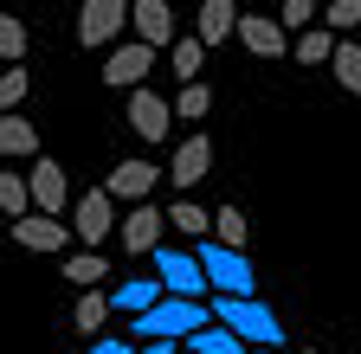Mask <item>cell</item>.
<instances>
[{
    "mask_svg": "<svg viewBox=\"0 0 361 354\" xmlns=\"http://www.w3.org/2000/svg\"><path fill=\"white\" fill-rule=\"evenodd\" d=\"M168 122H174L168 97H155L149 84H142V91H129V129H135L142 142H168Z\"/></svg>",
    "mask_w": 361,
    "mask_h": 354,
    "instance_id": "10",
    "label": "cell"
},
{
    "mask_svg": "<svg viewBox=\"0 0 361 354\" xmlns=\"http://www.w3.org/2000/svg\"><path fill=\"white\" fill-rule=\"evenodd\" d=\"M123 26H135V0H84L78 7V46H110Z\"/></svg>",
    "mask_w": 361,
    "mask_h": 354,
    "instance_id": "6",
    "label": "cell"
},
{
    "mask_svg": "<svg viewBox=\"0 0 361 354\" xmlns=\"http://www.w3.org/2000/svg\"><path fill=\"white\" fill-rule=\"evenodd\" d=\"M239 46H245L252 58H284V52H297V39H290L284 20H271V7H245V20H239Z\"/></svg>",
    "mask_w": 361,
    "mask_h": 354,
    "instance_id": "7",
    "label": "cell"
},
{
    "mask_svg": "<svg viewBox=\"0 0 361 354\" xmlns=\"http://www.w3.org/2000/svg\"><path fill=\"white\" fill-rule=\"evenodd\" d=\"M239 7H278V0H239Z\"/></svg>",
    "mask_w": 361,
    "mask_h": 354,
    "instance_id": "35",
    "label": "cell"
},
{
    "mask_svg": "<svg viewBox=\"0 0 361 354\" xmlns=\"http://www.w3.org/2000/svg\"><path fill=\"white\" fill-rule=\"evenodd\" d=\"M213 322H226L245 348H278V341H284L278 316H271L258 296H213Z\"/></svg>",
    "mask_w": 361,
    "mask_h": 354,
    "instance_id": "2",
    "label": "cell"
},
{
    "mask_svg": "<svg viewBox=\"0 0 361 354\" xmlns=\"http://www.w3.org/2000/svg\"><path fill=\"white\" fill-rule=\"evenodd\" d=\"M168 65H174L180 77L194 84V77H200V65H207V39H180V46L168 52Z\"/></svg>",
    "mask_w": 361,
    "mask_h": 354,
    "instance_id": "27",
    "label": "cell"
},
{
    "mask_svg": "<svg viewBox=\"0 0 361 354\" xmlns=\"http://www.w3.org/2000/svg\"><path fill=\"white\" fill-rule=\"evenodd\" d=\"M336 84H342V91L348 97H361V39H342V46H336Z\"/></svg>",
    "mask_w": 361,
    "mask_h": 354,
    "instance_id": "22",
    "label": "cell"
},
{
    "mask_svg": "<svg viewBox=\"0 0 361 354\" xmlns=\"http://www.w3.org/2000/svg\"><path fill=\"white\" fill-rule=\"evenodd\" d=\"M155 181H161V167H155V161H116V174H110L104 187H110L116 200H129V206H142V200L155 194Z\"/></svg>",
    "mask_w": 361,
    "mask_h": 354,
    "instance_id": "14",
    "label": "cell"
},
{
    "mask_svg": "<svg viewBox=\"0 0 361 354\" xmlns=\"http://www.w3.org/2000/svg\"><path fill=\"white\" fill-rule=\"evenodd\" d=\"M336 46H342V39L329 32V26H310V32H297V65H336Z\"/></svg>",
    "mask_w": 361,
    "mask_h": 354,
    "instance_id": "20",
    "label": "cell"
},
{
    "mask_svg": "<svg viewBox=\"0 0 361 354\" xmlns=\"http://www.w3.org/2000/svg\"><path fill=\"white\" fill-rule=\"evenodd\" d=\"M0 206H7V219H26L32 213V181H26V174H0Z\"/></svg>",
    "mask_w": 361,
    "mask_h": 354,
    "instance_id": "23",
    "label": "cell"
},
{
    "mask_svg": "<svg viewBox=\"0 0 361 354\" xmlns=\"http://www.w3.org/2000/svg\"><path fill=\"white\" fill-rule=\"evenodd\" d=\"M161 226H168V219L142 200V206H129V213H123V232H116V239H123L129 258H142V251H161Z\"/></svg>",
    "mask_w": 361,
    "mask_h": 354,
    "instance_id": "11",
    "label": "cell"
},
{
    "mask_svg": "<svg viewBox=\"0 0 361 354\" xmlns=\"http://www.w3.org/2000/svg\"><path fill=\"white\" fill-rule=\"evenodd\" d=\"M323 26L329 32H361V0H329V7H323Z\"/></svg>",
    "mask_w": 361,
    "mask_h": 354,
    "instance_id": "29",
    "label": "cell"
},
{
    "mask_svg": "<svg viewBox=\"0 0 361 354\" xmlns=\"http://www.w3.org/2000/svg\"><path fill=\"white\" fill-rule=\"evenodd\" d=\"M135 348H142V341H123V335H97V341H90L84 354H135Z\"/></svg>",
    "mask_w": 361,
    "mask_h": 354,
    "instance_id": "33",
    "label": "cell"
},
{
    "mask_svg": "<svg viewBox=\"0 0 361 354\" xmlns=\"http://www.w3.org/2000/svg\"><path fill=\"white\" fill-rule=\"evenodd\" d=\"M0 155H7V161H26V155H32V161H39V129H32L20 110L0 116Z\"/></svg>",
    "mask_w": 361,
    "mask_h": 354,
    "instance_id": "18",
    "label": "cell"
},
{
    "mask_svg": "<svg viewBox=\"0 0 361 354\" xmlns=\"http://www.w3.org/2000/svg\"><path fill=\"white\" fill-rule=\"evenodd\" d=\"M155 277L168 284V296H194V303H207L213 296V277H207V264H200V251H155Z\"/></svg>",
    "mask_w": 361,
    "mask_h": 354,
    "instance_id": "3",
    "label": "cell"
},
{
    "mask_svg": "<svg viewBox=\"0 0 361 354\" xmlns=\"http://www.w3.org/2000/svg\"><path fill=\"white\" fill-rule=\"evenodd\" d=\"M180 354H188V348H180Z\"/></svg>",
    "mask_w": 361,
    "mask_h": 354,
    "instance_id": "37",
    "label": "cell"
},
{
    "mask_svg": "<svg viewBox=\"0 0 361 354\" xmlns=\"http://www.w3.org/2000/svg\"><path fill=\"white\" fill-rule=\"evenodd\" d=\"M110 316H116V303H110L104 290H84V296H78V309H71V329H84L90 341H97V329H104Z\"/></svg>",
    "mask_w": 361,
    "mask_h": 354,
    "instance_id": "19",
    "label": "cell"
},
{
    "mask_svg": "<svg viewBox=\"0 0 361 354\" xmlns=\"http://www.w3.org/2000/svg\"><path fill=\"white\" fill-rule=\"evenodd\" d=\"M135 354H180V348H174V341H142Z\"/></svg>",
    "mask_w": 361,
    "mask_h": 354,
    "instance_id": "34",
    "label": "cell"
},
{
    "mask_svg": "<svg viewBox=\"0 0 361 354\" xmlns=\"http://www.w3.org/2000/svg\"><path fill=\"white\" fill-rule=\"evenodd\" d=\"M168 226L188 232V239H207V232H213V213H200L194 200H174V206H168Z\"/></svg>",
    "mask_w": 361,
    "mask_h": 354,
    "instance_id": "25",
    "label": "cell"
},
{
    "mask_svg": "<svg viewBox=\"0 0 361 354\" xmlns=\"http://www.w3.org/2000/svg\"><path fill=\"white\" fill-rule=\"evenodd\" d=\"M252 354H278V348H252Z\"/></svg>",
    "mask_w": 361,
    "mask_h": 354,
    "instance_id": "36",
    "label": "cell"
},
{
    "mask_svg": "<svg viewBox=\"0 0 361 354\" xmlns=\"http://www.w3.org/2000/svg\"><path fill=\"white\" fill-rule=\"evenodd\" d=\"M65 219H52V213H26V219H13V245H26V251H65Z\"/></svg>",
    "mask_w": 361,
    "mask_h": 354,
    "instance_id": "15",
    "label": "cell"
},
{
    "mask_svg": "<svg viewBox=\"0 0 361 354\" xmlns=\"http://www.w3.org/2000/svg\"><path fill=\"white\" fill-rule=\"evenodd\" d=\"M135 39L155 52H174L180 39H174V13H168V0H135Z\"/></svg>",
    "mask_w": 361,
    "mask_h": 354,
    "instance_id": "13",
    "label": "cell"
},
{
    "mask_svg": "<svg viewBox=\"0 0 361 354\" xmlns=\"http://www.w3.org/2000/svg\"><path fill=\"white\" fill-rule=\"evenodd\" d=\"M116 226H123V219H116V194H110V187H90V194L71 200V232H78L90 251H97Z\"/></svg>",
    "mask_w": 361,
    "mask_h": 354,
    "instance_id": "5",
    "label": "cell"
},
{
    "mask_svg": "<svg viewBox=\"0 0 361 354\" xmlns=\"http://www.w3.org/2000/svg\"><path fill=\"white\" fill-rule=\"evenodd\" d=\"M65 277H71L78 290H97V284L110 277V264H104L97 251H78V258H65Z\"/></svg>",
    "mask_w": 361,
    "mask_h": 354,
    "instance_id": "24",
    "label": "cell"
},
{
    "mask_svg": "<svg viewBox=\"0 0 361 354\" xmlns=\"http://www.w3.org/2000/svg\"><path fill=\"white\" fill-rule=\"evenodd\" d=\"M200 264H207V277H213V296H252V290H258L245 251L219 245V239H207V245H200Z\"/></svg>",
    "mask_w": 361,
    "mask_h": 354,
    "instance_id": "4",
    "label": "cell"
},
{
    "mask_svg": "<svg viewBox=\"0 0 361 354\" xmlns=\"http://www.w3.org/2000/svg\"><path fill=\"white\" fill-rule=\"evenodd\" d=\"M155 71V46H142V39H129V46H116L110 58H104V84L110 91H142V77Z\"/></svg>",
    "mask_w": 361,
    "mask_h": 354,
    "instance_id": "8",
    "label": "cell"
},
{
    "mask_svg": "<svg viewBox=\"0 0 361 354\" xmlns=\"http://www.w3.org/2000/svg\"><path fill=\"white\" fill-rule=\"evenodd\" d=\"M0 58H7V65H20L26 58V26L7 13V20H0Z\"/></svg>",
    "mask_w": 361,
    "mask_h": 354,
    "instance_id": "31",
    "label": "cell"
},
{
    "mask_svg": "<svg viewBox=\"0 0 361 354\" xmlns=\"http://www.w3.org/2000/svg\"><path fill=\"white\" fill-rule=\"evenodd\" d=\"M207 167H213V142H207V136H188V142L174 148V161H168V181H174V187H200Z\"/></svg>",
    "mask_w": 361,
    "mask_h": 354,
    "instance_id": "16",
    "label": "cell"
},
{
    "mask_svg": "<svg viewBox=\"0 0 361 354\" xmlns=\"http://www.w3.org/2000/svg\"><path fill=\"white\" fill-rule=\"evenodd\" d=\"M310 354H316V348H310Z\"/></svg>",
    "mask_w": 361,
    "mask_h": 354,
    "instance_id": "38",
    "label": "cell"
},
{
    "mask_svg": "<svg viewBox=\"0 0 361 354\" xmlns=\"http://www.w3.org/2000/svg\"><path fill=\"white\" fill-rule=\"evenodd\" d=\"M278 20H284L290 32H310V26H323V20H316V0H278Z\"/></svg>",
    "mask_w": 361,
    "mask_h": 354,
    "instance_id": "30",
    "label": "cell"
},
{
    "mask_svg": "<svg viewBox=\"0 0 361 354\" xmlns=\"http://www.w3.org/2000/svg\"><path fill=\"white\" fill-rule=\"evenodd\" d=\"M213 232H219V245H233V251H245V213L239 206H219V219H213Z\"/></svg>",
    "mask_w": 361,
    "mask_h": 354,
    "instance_id": "28",
    "label": "cell"
},
{
    "mask_svg": "<svg viewBox=\"0 0 361 354\" xmlns=\"http://www.w3.org/2000/svg\"><path fill=\"white\" fill-rule=\"evenodd\" d=\"M26 181H32V213H52V219H65V200H71V181H65V167H59V161H45V155H39Z\"/></svg>",
    "mask_w": 361,
    "mask_h": 354,
    "instance_id": "9",
    "label": "cell"
},
{
    "mask_svg": "<svg viewBox=\"0 0 361 354\" xmlns=\"http://www.w3.org/2000/svg\"><path fill=\"white\" fill-rule=\"evenodd\" d=\"M207 316H213V303H194V296H161L149 316H135V322H129V335H135V341H188V335H200V329H207Z\"/></svg>",
    "mask_w": 361,
    "mask_h": 354,
    "instance_id": "1",
    "label": "cell"
},
{
    "mask_svg": "<svg viewBox=\"0 0 361 354\" xmlns=\"http://www.w3.org/2000/svg\"><path fill=\"white\" fill-rule=\"evenodd\" d=\"M188 354H252V348L226 329V322H207L200 335H188Z\"/></svg>",
    "mask_w": 361,
    "mask_h": 354,
    "instance_id": "21",
    "label": "cell"
},
{
    "mask_svg": "<svg viewBox=\"0 0 361 354\" xmlns=\"http://www.w3.org/2000/svg\"><path fill=\"white\" fill-rule=\"evenodd\" d=\"M207 110H213V91H207V84H200V77H194V84H180V97H174V116H180V122H200Z\"/></svg>",
    "mask_w": 361,
    "mask_h": 354,
    "instance_id": "26",
    "label": "cell"
},
{
    "mask_svg": "<svg viewBox=\"0 0 361 354\" xmlns=\"http://www.w3.org/2000/svg\"><path fill=\"white\" fill-rule=\"evenodd\" d=\"M20 103H26V71H20V65H7V71H0V110L13 116Z\"/></svg>",
    "mask_w": 361,
    "mask_h": 354,
    "instance_id": "32",
    "label": "cell"
},
{
    "mask_svg": "<svg viewBox=\"0 0 361 354\" xmlns=\"http://www.w3.org/2000/svg\"><path fill=\"white\" fill-rule=\"evenodd\" d=\"M161 296H168V284H161V277H123V284L110 290L116 316H129V322H135V316H149V309H155Z\"/></svg>",
    "mask_w": 361,
    "mask_h": 354,
    "instance_id": "17",
    "label": "cell"
},
{
    "mask_svg": "<svg viewBox=\"0 0 361 354\" xmlns=\"http://www.w3.org/2000/svg\"><path fill=\"white\" fill-rule=\"evenodd\" d=\"M239 20H245L239 0H200V13H194V39H207V46H226V39H239Z\"/></svg>",
    "mask_w": 361,
    "mask_h": 354,
    "instance_id": "12",
    "label": "cell"
}]
</instances>
